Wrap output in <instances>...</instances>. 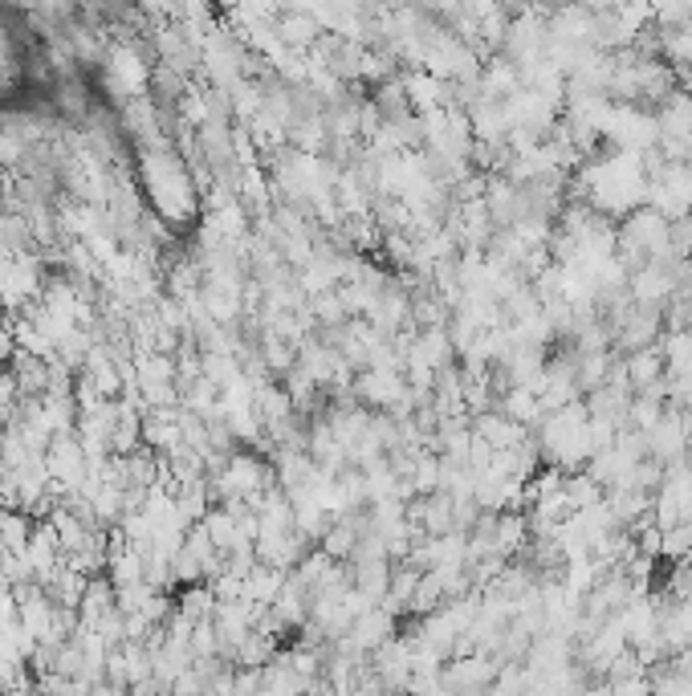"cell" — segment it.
Returning a JSON list of instances; mask_svg holds the SVG:
<instances>
[{"label": "cell", "instance_id": "2", "mask_svg": "<svg viewBox=\"0 0 692 696\" xmlns=\"http://www.w3.org/2000/svg\"><path fill=\"white\" fill-rule=\"evenodd\" d=\"M660 555H664V558H677V562L692 558V522H680V526L664 529Z\"/></svg>", "mask_w": 692, "mask_h": 696}, {"label": "cell", "instance_id": "3", "mask_svg": "<svg viewBox=\"0 0 692 696\" xmlns=\"http://www.w3.org/2000/svg\"><path fill=\"white\" fill-rule=\"evenodd\" d=\"M611 696H651V681L648 676H632V681L611 684Z\"/></svg>", "mask_w": 692, "mask_h": 696}, {"label": "cell", "instance_id": "1", "mask_svg": "<svg viewBox=\"0 0 692 696\" xmlns=\"http://www.w3.org/2000/svg\"><path fill=\"white\" fill-rule=\"evenodd\" d=\"M664 370H668V363L660 358V351H635L632 358H627V384L639 387V391H648L651 384H660Z\"/></svg>", "mask_w": 692, "mask_h": 696}]
</instances>
